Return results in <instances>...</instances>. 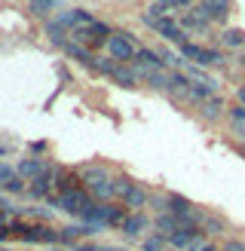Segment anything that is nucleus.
Masks as SVG:
<instances>
[{
  "label": "nucleus",
  "mask_w": 245,
  "mask_h": 251,
  "mask_svg": "<svg viewBox=\"0 0 245 251\" xmlns=\"http://www.w3.org/2000/svg\"><path fill=\"white\" fill-rule=\"evenodd\" d=\"M9 239V227H0V242H6Z\"/></svg>",
  "instance_id": "38"
},
{
  "label": "nucleus",
  "mask_w": 245,
  "mask_h": 251,
  "mask_svg": "<svg viewBox=\"0 0 245 251\" xmlns=\"http://www.w3.org/2000/svg\"><path fill=\"white\" fill-rule=\"evenodd\" d=\"M58 193H71V190H83V175L74 172V169H58V178H55Z\"/></svg>",
  "instance_id": "8"
},
{
  "label": "nucleus",
  "mask_w": 245,
  "mask_h": 251,
  "mask_svg": "<svg viewBox=\"0 0 245 251\" xmlns=\"http://www.w3.org/2000/svg\"><path fill=\"white\" fill-rule=\"evenodd\" d=\"M107 52H110V58H114V61H135V55H138L135 34H129V31H117V34L107 40Z\"/></svg>",
  "instance_id": "5"
},
{
  "label": "nucleus",
  "mask_w": 245,
  "mask_h": 251,
  "mask_svg": "<svg viewBox=\"0 0 245 251\" xmlns=\"http://www.w3.org/2000/svg\"><path fill=\"white\" fill-rule=\"evenodd\" d=\"M196 251H218V248H215L212 242H202V245H199V248H196Z\"/></svg>",
  "instance_id": "36"
},
{
  "label": "nucleus",
  "mask_w": 245,
  "mask_h": 251,
  "mask_svg": "<svg viewBox=\"0 0 245 251\" xmlns=\"http://www.w3.org/2000/svg\"><path fill=\"white\" fill-rule=\"evenodd\" d=\"M74 251H101V248H98V245H92V242H86V245H77Z\"/></svg>",
  "instance_id": "34"
},
{
  "label": "nucleus",
  "mask_w": 245,
  "mask_h": 251,
  "mask_svg": "<svg viewBox=\"0 0 245 251\" xmlns=\"http://www.w3.org/2000/svg\"><path fill=\"white\" fill-rule=\"evenodd\" d=\"M190 211H196V208H193V202H190L187 196H178V193L169 196V215L184 218V215H190Z\"/></svg>",
  "instance_id": "18"
},
{
  "label": "nucleus",
  "mask_w": 245,
  "mask_h": 251,
  "mask_svg": "<svg viewBox=\"0 0 245 251\" xmlns=\"http://www.w3.org/2000/svg\"><path fill=\"white\" fill-rule=\"evenodd\" d=\"M122 199V208H129V211H138V208H144L147 205V190L144 187H138V184H132L126 193L120 196Z\"/></svg>",
  "instance_id": "12"
},
{
  "label": "nucleus",
  "mask_w": 245,
  "mask_h": 251,
  "mask_svg": "<svg viewBox=\"0 0 245 251\" xmlns=\"http://www.w3.org/2000/svg\"><path fill=\"white\" fill-rule=\"evenodd\" d=\"M220 46L242 49L245 46V31H239V28H224V31H220Z\"/></svg>",
  "instance_id": "21"
},
{
  "label": "nucleus",
  "mask_w": 245,
  "mask_h": 251,
  "mask_svg": "<svg viewBox=\"0 0 245 251\" xmlns=\"http://www.w3.org/2000/svg\"><path fill=\"white\" fill-rule=\"evenodd\" d=\"M193 3V0H178V6H190Z\"/></svg>",
  "instance_id": "39"
},
{
  "label": "nucleus",
  "mask_w": 245,
  "mask_h": 251,
  "mask_svg": "<svg viewBox=\"0 0 245 251\" xmlns=\"http://www.w3.org/2000/svg\"><path fill=\"white\" fill-rule=\"evenodd\" d=\"M156 230L163 233V236H172V233H178V230H190V227H184L181 218H175V215H159V218H156Z\"/></svg>",
  "instance_id": "20"
},
{
  "label": "nucleus",
  "mask_w": 245,
  "mask_h": 251,
  "mask_svg": "<svg viewBox=\"0 0 245 251\" xmlns=\"http://www.w3.org/2000/svg\"><path fill=\"white\" fill-rule=\"evenodd\" d=\"M49 208H58V211H68V215L86 221V215H89V208L95 205V199L89 196V190H71V193H58V196H49L46 199Z\"/></svg>",
  "instance_id": "1"
},
{
  "label": "nucleus",
  "mask_w": 245,
  "mask_h": 251,
  "mask_svg": "<svg viewBox=\"0 0 245 251\" xmlns=\"http://www.w3.org/2000/svg\"><path fill=\"white\" fill-rule=\"evenodd\" d=\"M117 65H120V61H114V58L107 55V58H98V61H95V71H98V74H104V77H110V74L117 71Z\"/></svg>",
  "instance_id": "27"
},
{
  "label": "nucleus",
  "mask_w": 245,
  "mask_h": 251,
  "mask_svg": "<svg viewBox=\"0 0 245 251\" xmlns=\"http://www.w3.org/2000/svg\"><path fill=\"white\" fill-rule=\"evenodd\" d=\"M224 110H227L224 98H220V95H212L208 101H202V104H199V117H202L205 123H215L220 114H224Z\"/></svg>",
  "instance_id": "13"
},
{
  "label": "nucleus",
  "mask_w": 245,
  "mask_h": 251,
  "mask_svg": "<svg viewBox=\"0 0 245 251\" xmlns=\"http://www.w3.org/2000/svg\"><path fill=\"white\" fill-rule=\"evenodd\" d=\"M181 55L196 61V68H202V65L205 68H224L227 65V58H224L220 49H205V46H196V43H184L181 46Z\"/></svg>",
  "instance_id": "4"
},
{
  "label": "nucleus",
  "mask_w": 245,
  "mask_h": 251,
  "mask_svg": "<svg viewBox=\"0 0 245 251\" xmlns=\"http://www.w3.org/2000/svg\"><path fill=\"white\" fill-rule=\"evenodd\" d=\"M184 74H187V80H190V83H196V86H205V89L218 92V80H215V77H208V74H202V68H187Z\"/></svg>",
  "instance_id": "22"
},
{
  "label": "nucleus",
  "mask_w": 245,
  "mask_h": 251,
  "mask_svg": "<svg viewBox=\"0 0 245 251\" xmlns=\"http://www.w3.org/2000/svg\"><path fill=\"white\" fill-rule=\"evenodd\" d=\"M46 169H49V166H46V162H40V159H22L19 166H16V175H22V178L34 181V178H40Z\"/></svg>",
  "instance_id": "15"
},
{
  "label": "nucleus",
  "mask_w": 245,
  "mask_h": 251,
  "mask_svg": "<svg viewBox=\"0 0 245 251\" xmlns=\"http://www.w3.org/2000/svg\"><path fill=\"white\" fill-rule=\"evenodd\" d=\"M52 6H55V0H31V3H28V12H31V16H37V19H46V22H49V12H52Z\"/></svg>",
  "instance_id": "23"
},
{
  "label": "nucleus",
  "mask_w": 245,
  "mask_h": 251,
  "mask_svg": "<svg viewBox=\"0 0 245 251\" xmlns=\"http://www.w3.org/2000/svg\"><path fill=\"white\" fill-rule=\"evenodd\" d=\"M205 236H220V233H224V221H220V218H212V215H208L205 221H202V227H199Z\"/></svg>",
  "instance_id": "25"
},
{
  "label": "nucleus",
  "mask_w": 245,
  "mask_h": 251,
  "mask_svg": "<svg viewBox=\"0 0 245 251\" xmlns=\"http://www.w3.org/2000/svg\"><path fill=\"white\" fill-rule=\"evenodd\" d=\"M61 49H65V55H68V58H74V61H80V65H86V68H92V71H95V61H98V58H95L86 46H80L77 40H68Z\"/></svg>",
  "instance_id": "10"
},
{
  "label": "nucleus",
  "mask_w": 245,
  "mask_h": 251,
  "mask_svg": "<svg viewBox=\"0 0 245 251\" xmlns=\"http://www.w3.org/2000/svg\"><path fill=\"white\" fill-rule=\"evenodd\" d=\"M190 80H187V74H178V71H172L169 74V95L172 98H181V101H187V92H190Z\"/></svg>",
  "instance_id": "11"
},
{
  "label": "nucleus",
  "mask_w": 245,
  "mask_h": 251,
  "mask_svg": "<svg viewBox=\"0 0 245 251\" xmlns=\"http://www.w3.org/2000/svg\"><path fill=\"white\" fill-rule=\"evenodd\" d=\"M227 114H230V123H233V126H239V129H245V104L230 107Z\"/></svg>",
  "instance_id": "29"
},
{
  "label": "nucleus",
  "mask_w": 245,
  "mask_h": 251,
  "mask_svg": "<svg viewBox=\"0 0 245 251\" xmlns=\"http://www.w3.org/2000/svg\"><path fill=\"white\" fill-rule=\"evenodd\" d=\"M58 22L65 25V28H74V31H80V28H89V25H95L98 19L92 16V12H86V9H68V12H61Z\"/></svg>",
  "instance_id": "7"
},
{
  "label": "nucleus",
  "mask_w": 245,
  "mask_h": 251,
  "mask_svg": "<svg viewBox=\"0 0 245 251\" xmlns=\"http://www.w3.org/2000/svg\"><path fill=\"white\" fill-rule=\"evenodd\" d=\"M58 169H61V166H49L40 178H34V181L28 184V196H31V199H49V190L55 187V178H58Z\"/></svg>",
  "instance_id": "6"
},
{
  "label": "nucleus",
  "mask_w": 245,
  "mask_h": 251,
  "mask_svg": "<svg viewBox=\"0 0 245 251\" xmlns=\"http://www.w3.org/2000/svg\"><path fill=\"white\" fill-rule=\"evenodd\" d=\"M208 22H212V19L205 16V9H202V6H199V9H193L190 16H184V19H181V25H184V28H190V31H199V34H202V31H208Z\"/></svg>",
  "instance_id": "17"
},
{
  "label": "nucleus",
  "mask_w": 245,
  "mask_h": 251,
  "mask_svg": "<svg viewBox=\"0 0 245 251\" xmlns=\"http://www.w3.org/2000/svg\"><path fill=\"white\" fill-rule=\"evenodd\" d=\"M83 187L98 202H110V199L117 196V187L107 178V169H101V166H86L83 169Z\"/></svg>",
  "instance_id": "2"
},
{
  "label": "nucleus",
  "mask_w": 245,
  "mask_h": 251,
  "mask_svg": "<svg viewBox=\"0 0 245 251\" xmlns=\"http://www.w3.org/2000/svg\"><path fill=\"white\" fill-rule=\"evenodd\" d=\"M239 65H242V68H245V52H242V55H239Z\"/></svg>",
  "instance_id": "40"
},
{
  "label": "nucleus",
  "mask_w": 245,
  "mask_h": 251,
  "mask_svg": "<svg viewBox=\"0 0 245 251\" xmlns=\"http://www.w3.org/2000/svg\"><path fill=\"white\" fill-rule=\"evenodd\" d=\"M215 92L212 89H205V86H190V92H187V101H193V104H202V101H208V98H212Z\"/></svg>",
  "instance_id": "24"
},
{
  "label": "nucleus",
  "mask_w": 245,
  "mask_h": 251,
  "mask_svg": "<svg viewBox=\"0 0 245 251\" xmlns=\"http://www.w3.org/2000/svg\"><path fill=\"white\" fill-rule=\"evenodd\" d=\"M101 251H110V248H101Z\"/></svg>",
  "instance_id": "41"
},
{
  "label": "nucleus",
  "mask_w": 245,
  "mask_h": 251,
  "mask_svg": "<svg viewBox=\"0 0 245 251\" xmlns=\"http://www.w3.org/2000/svg\"><path fill=\"white\" fill-rule=\"evenodd\" d=\"M12 178H16V169L6 166V162H0V187H3L6 181H12Z\"/></svg>",
  "instance_id": "31"
},
{
  "label": "nucleus",
  "mask_w": 245,
  "mask_h": 251,
  "mask_svg": "<svg viewBox=\"0 0 245 251\" xmlns=\"http://www.w3.org/2000/svg\"><path fill=\"white\" fill-rule=\"evenodd\" d=\"M199 6L205 9V16L212 22H227L230 16V0H202Z\"/></svg>",
  "instance_id": "14"
},
{
  "label": "nucleus",
  "mask_w": 245,
  "mask_h": 251,
  "mask_svg": "<svg viewBox=\"0 0 245 251\" xmlns=\"http://www.w3.org/2000/svg\"><path fill=\"white\" fill-rule=\"evenodd\" d=\"M135 68H144V71H163V68H166V61H163V55H159L156 49L141 46V49H138V55H135Z\"/></svg>",
  "instance_id": "9"
},
{
  "label": "nucleus",
  "mask_w": 245,
  "mask_h": 251,
  "mask_svg": "<svg viewBox=\"0 0 245 251\" xmlns=\"http://www.w3.org/2000/svg\"><path fill=\"white\" fill-rule=\"evenodd\" d=\"M236 98H239V104H245V86H239V89H236Z\"/></svg>",
  "instance_id": "37"
},
{
  "label": "nucleus",
  "mask_w": 245,
  "mask_h": 251,
  "mask_svg": "<svg viewBox=\"0 0 245 251\" xmlns=\"http://www.w3.org/2000/svg\"><path fill=\"white\" fill-rule=\"evenodd\" d=\"M0 190H3V193H24L28 187H24V178H22V175H16V178L6 181L3 187H0Z\"/></svg>",
  "instance_id": "28"
},
{
  "label": "nucleus",
  "mask_w": 245,
  "mask_h": 251,
  "mask_svg": "<svg viewBox=\"0 0 245 251\" xmlns=\"http://www.w3.org/2000/svg\"><path fill=\"white\" fill-rule=\"evenodd\" d=\"M126 218H129V208L110 205V202H95L83 224H95V227H122Z\"/></svg>",
  "instance_id": "3"
},
{
  "label": "nucleus",
  "mask_w": 245,
  "mask_h": 251,
  "mask_svg": "<svg viewBox=\"0 0 245 251\" xmlns=\"http://www.w3.org/2000/svg\"><path fill=\"white\" fill-rule=\"evenodd\" d=\"M220 251H245V242L230 239V242H224V248H220Z\"/></svg>",
  "instance_id": "32"
},
{
  "label": "nucleus",
  "mask_w": 245,
  "mask_h": 251,
  "mask_svg": "<svg viewBox=\"0 0 245 251\" xmlns=\"http://www.w3.org/2000/svg\"><path fill=\"white\" fill-rule=\"evenodd\" d=\"M31 150H34V153H43V150H46V141H34Z\"/></svg>",
  "instance_id": "35"
},
{
  "label": "nucleus",
  "mask_w": 245,
  "mask_h": 251,
  "mask_svg": "<svg viewBox=\"0 0 245 251\" xmlns=\"http://www.w3.org/2000/svg\"><path fill=\"white\" fill-rule=\"evenodd\" d=\"M166 245H169V239H166L163 233H153V236H147V239H144V251H163Z\"/></svg>",
  "instance_id": "26"
},
{
  "label": "nucleus",
  "mask_w": 245,
  "mask_h": 251,
  "mask_svg": "<svg viewBox=\"0 0 245 251\" xmlns=\"http://www.w3.org/2000/svg\"><path fill=\"white\" fill-rule=\"evenodd\" d=\"M147 227H150V221H147V215H138V211H135V215H129L126 221H122V233L126 236H141Z\"/></svg>",
  "instance_id": "16"
},
{
  "label": "nucleus",
  "mask_w": 245,
  "mask_h": 251,
  "mask_svg": "<svg viewBox=\"0 0 245 251\" xmlns=\"http://www.w3.org/2000/svg\"><path fill=\"white\" fill-rule=\"evenodd\" d=\"M159 55H163V61H166L169 68H181L184 65V58L178 52H172V49H159Z\"/></svg>",
  "instance_id": "30"
},
{
  "label": "nucleus",
  "mask_w": 245,
  "mask_h": 251,
  "mask_svg": "<svg viewBox=\"0 0 245 251\" xmlns=\"http://www.w3.org/2000/svg\"><path fill=\"white\" fill-rule=\"evenodd\" d=\"M156 3H159V6H166V9L172 12V9H175V6H178V0H156Z\"/></svg>",
  "instance_id": "33"
},
{
  "label": "nucleus",
  "mask_w": 245,
  "mask_h": 251,
  "mask_svg": "<svg viewBox=\"0 0 245 251\" xmlns=\"http://www.w3.org/2000/svg\"><path fill=\"white\" fill-rule=\"evenodd\" d=\"M46 37L61 49V46L68 43V28H65V25H61L58 19H49V22H46Z\"/></svg>",
  "instance_id": "19"
}]
</instances>
